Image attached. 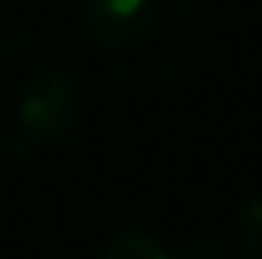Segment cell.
I'll return each mask as SVG.
<instances>
[{"mask_svg": "<svg viewBox=\"0 0 262 259\" xmlns=\"http://www.w3.org/2000/svg\"><path fill=\"white\" fill-rule=\"evenodd\" d=\"M80 110V93L60 70H43L24 87L17 103L20 130L27 143H47L70 133Z\"/></svg>", "mask_w": 262, "mask_h": 259, "instance_id": "1", "label": "cell"}, {"mask_svg": "<svg viewBox=\"0 0 262 259\" xmlns=\"http://www.w3.org/2000/svg\"><path fill=\"white\" fill-rule=\"evenodd\" d=\"M153 0H86V27L103 47H129L149 30Z\"/></svg>", "mask_w": 262, "mask_h": 259, "instance_id": "2", "label": "cell"}, {"mask_svg": "<svg viewBox=\"0 0 262 259\" xmlns=\"http://www.w3.org/2000/svg\"><path fill=\"white\" fill-rule=\"evenodd\" d=\"M103 259H173V253H169L156 236L129 229V233H120L110 243Z\"/></svg>", "mask_w": 262, "mask_h": 259, "instance_id": "3", "label": "cell"}, {"mask_svg": "<svg viewBox=\"0 0 262 259\" xmlns=\"http://www.w3.org/2000/svg\"><path fill=\"white\" fill-rule=\"evenodd\" d=\"M236 240L243 243L246 253L262 256V196L249 200L236 216Z\"/></svg>", "mask_w": 262, "mask_h": 259, "instance_id": "4", "label": "cell"}]
</instances>
